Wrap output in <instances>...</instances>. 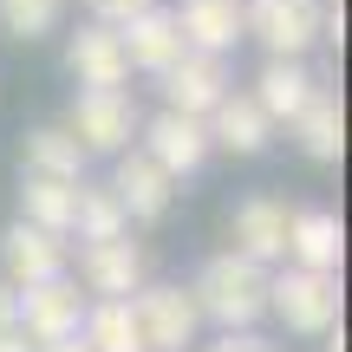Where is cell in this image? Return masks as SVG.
Masks as SVG:
<instances>
[{
	"label": "cell",
	"mask_w": 352,
	"mask_h": 352,
	"mask_svg": "<svg viewBox=\"0 0 352 352\" xmlns=\"http://www.w3.org/2000/svg\"><path fill=\"white\" fill-rule=\"evenodd\" d=\"M189 300H196V314L215 320L222 333H248L254 320L267 314V267L241 261V254H215V261H202Z\"/></svg>",
	"instance_id": "6da1fadb"
},
{
	"label": "cell",
	"mask_w": 352,
	"mask_h": 352,
	"mask_svg": "<svg viewBox=\"0 0 352 352\" xmlns=\"http://www.w3.org/2000/svg\"><path fill=\"white\" fill-rule=\"evenodd\" d=\"M327 7L320 0H248L241 7V33H254L274 59H307V46L320 39Z\"/></svg>",
	"instance_id": "7a4b0ae2"
},
{
	"label": "cell",
	"mask_w": 352,
	"mask_h": 352,
	"mask_svg": "<svg viewBox=\"0 0 352 352\" xmlns=\"http://www.w3.org/2000/svg\"><path fill=\"white\" fill-rule=\"evenodd\" d=\"M267 314H280L287 333H333V320H340V280L287 267L280 280H267Z\"/></svg>",
	"instance_id": "3957f363"
},
{
	"label": "cell",
	"mask_w": 352,
	"mask_h": 352,
	"mask_svg": "<svg viewBox=\"0 0 352 352\" xmlns=\"http://www.w3.org/2000/svg\"><path fill=\"white\" fill-rule=\"evenodd\" d=\"M72 144L78 151H111V157H124L131 151V138H138V98H131V91H78L72 98Z\"/></svg>",
	"instance_id": "277c9868"
},
{
	"label": "cell",
	"mask_w": 352,
	"mask_h": 352,
	"mask_svg": "<svg viewBox=\"0 0 352 352\" xmlns=\"http://www.w3.org/2000/svg\"><path fill=\"white\" fill-rule=\"evenodd\" d=\"M131 320L144 333V352H183L202 327L189 287H138L131 294Z\"/></svg>",
	"instance_id": "5b68a950"
},
{
	"label": "cell",
	"mask_w": 352,
	"mask_h": 352,
	"mask_svg": "<svg viewBox=\"0 0 352 352\" xmlns=\"http://www.w3.org/2000/svg\"><path fill=\"white\" fill-rule=\"evenodd\" d=\"M0 267H7V287L13 294L46 287V280L65 274V241L46 235V228H33V222H13L7 235H0Z\"/></svg>",
	"instance_id": "8992f818"
},
{
	"label": "cell",
	"mask_w": 352,
	"mask_h": 352,
	"mask_svg": "<svg viewBox=\"0 0 352 352\" xmlns=\"http://www.w3.org/2000/svg\"><path fill=\"white\" fill-rule=\"evenodd\" d=\"M78 320H85V294H78V280H65V274L46 280V287H26L20 294V333H26V340H39V346L72 340Z\"/></svg>",
	"instance_id": "52a82bcc"
},
{
	"label": "cell",
	"mask_w": 352,
	"mask_h": 352,
	"mask_svg": "<svg viewBox=\"0 0 352 352\" xmlns=\"http://www.w3.org/2000/svg\"><path fill=\"white\" fill-rule=\"evenodd\" d=\"M72 78L85 91H124V78H131V59H124V39H118V26H98V20H85L72 33Z\"/></svg>",
	"instance_id": "ba28073f"
},
{
	"label": "cell",
	"mask_w": 352,
	"mask_h": 352,
	"mask_svg": "<svg viewBox=\"0 0 352 352\" xmlns=\"http://www.w3.org/2000/svg\"><path fill=\"white\" fill-rule=\"evenodd\" d=\"M164 91H170L176 118H196L202 124V118L228 98V72H222V59H209V52H183V59L164 72Z\"/></svg>",
	"instance_id": "9c48e42d"
},
{
	"label": "cell",
	"mask_w": 352,
	"mask_h": 352,
	"mask_svg": "<svg viewBox=\"0 0 352 352\" xmlns=\"http://www.w3.org/2000/svg\"><path fill=\"white\" fill-rule=\"evenodd\" d=\"M78 280H85L98 300H131V294L144 287L138 241H85V254H78Z\"/></svg>",
	"instance_id": "30bf717a"
},
{
	"label": "cell",
	"mask_w": 352,
	"mask_h": 352,
	"mask_svg": "<svg viewBox=\"0 0 352 352\" xmlns=\"http://www.w3.org/2000/svg\"><path fill=\"white\" fill-rule=\"evenodd\" d=\"M144 157H151V164L176 183V176L202 170V157H209V131H202L196 118L164 111V118H151V124H144Z\"/></svg>",
	"instance_id": "8fae6325"
},
{
	"label": "cell",
	"mask_w": 352,
	"mask_h": 352,
	"mask_svg": "<svg viewBox=\"0 0 352 352\" xmlns=\"http://www.w3.org/2000/svg\"><path fill=\"white\" fill-rule=\"evenodd\" d=\"M340 254H346V228H340V215H333V209L287 215V261L294 267H307V274H333Z\"/></svg>",
	"instance_id": "7c38bea8"
},
{
	"label": "cell",
	"mask_w": 352,
	"mask_h": 352,
	"mask_svg": "<svg viewBox=\"0 0 352 352\" xmlns=\"http://www.w3.org/2000/svg\"><path fill=\"white\" fill-rule=\"evenodd\" d=\"M314 91H320V78L307 72V59H267V72L254 78L248 98L261 104L267 124H294V118L307 111V98H314Z\"/></svg>",
	"instance_id": "4fadbf2b"
},
{
	"label": "cell",
	"mask_w": 352,
	"mask_h": 352,
	"mask_svg": "<svg viewBox=\"0 0 352 352\" xmlns=\"http://www.w3.org/2000/svg\"><path fill=\"white\" fill-rule=\"evenodd\" d=\"M228 254H241V261H254V267L280 261V254H287V209H280L274 196H248L235 209V248Z\"/></svg>",
	"instance_id": "5bb4252c"
},
{
	"label": "cell",
	"mask_w": 352,
	"mask_h": 352,
	"mask_svg": "<svg viewBox=\"0 0 352 352\" xmlns=\"http://www.w3.org/2000/svg\"><path fill=\"white\" fill-rule=\"evenodd\" d=\"M118 39H124V59L138 65V72H157V78L189 52L183 33H176V13H164V7H151V13H138L131 26H118Z\"/></svg>",
	"instance_id": "9a60e30c"
},
{
	"label": "cell",
	"mask_w": 352,
	"mask_h": 352,
	"mask_svg": "<svg viewBox=\"0 0 352 352\" xmlns=\"http://www.w3.org/2000/svg\"><path fill=\"white\" fill-rule=\"evenodd\" d=\"M176 33H183L189 52L222 59L241 39V0H183V7H176Z\"/></svg>",
	"instance_id": "2e32d148"
},
{
	"label": "cell",
	"mask_w": 352,
	"mask_h": 352,
	"mask_svg": "<svg viewBox=\"0 0 352 352\" xmlns=\"http://www.w3.org/2000/svg\"><path fill=\"white\" fill-rule=\"evenodd\" d=\"M111 196L124 202L131 222H157V215L170 209V176L157 170L144 151H124V157H118V183H111Z\"/></svg>",
	"instance_id": "e0dca14e"
},
{
	"label": "cell",
	"mask_w": 352,
	"mask_h": 352,
	"mask_svg": "<svg viewBox=\"0 0 352 352\" xmlns=\"http://www.w3.org/2000/svg\"><path fill=\"white\" fill-rule=\"evenodd\" d=\"M202 131H209V144H228L235 157H254V151H267V131L274 124L261 118V104H254L248 91H228V98L202 118Z\"/></svg>",
	"instance_id": "ac0fdd59"
},
{
	"label": "cell",
	"mask_w": 352,
	"mask_h": 352,
	"mask_svg": "<svg viewBox=\"0 0 352 352\" xmlns=\"http://www.w3.org/2000/svg\"><path fill=\"white\" fill-rule=\"evenodd\" d=\"M294 138H300V151L314 157V164H340V151H346V118H340L333 85H320L314 98H307V111L294 118Z\"/></svg>",
	"instance_id": "d6986e66"
},
{
	"label": "cell",
	"mask_w": 352,
	"mask_h": 352,
	"mask_svg": "<svg viewBox=\"0 0 352 352\" xmlns=\"http://www.w3.org/2000/svg\"><path fill=\"white\" fill-rule=\"evenodd\" d=\"M26 176H52V183H85V151L72 144L65 124L26 131Z\"/></svg>",
	"instance_id": "ffe728a7"
},
{
	"label": "cell",
	"mask_w": 352,
	"mask_h": 352,
	"mask_svg": "<svg viewBox=\"0 0 352 352\" xmlns=\"http://www.w3.org/2000/svg\"><path fill=\"white\" fill-rule=\"evenodd\" d=\"M20 222L46 228V235H72V215H78V183H52V176H26L20 183Z\"/></svg>",
	"instance_id": "44dd1931"
},
{
	"label": "cell",
	"mask_w": 352,
	"mask_h": 352,
	"mask_svg": "<svg viewBox=\"0 0 352 352\" xmlns=\"http://www.w3.org/2000/svg\"><path fill=\"white\" fill-rule=\"evenodd\" d=\"M78 340H85L91 352H144V333H138V320H131V300H98V307H85Z\"/></svg>",
	"instance_id": "7402d4cb"
},
{
	"label": "cell",
	"mask_w": 352,
	"mask_h": 352,
	"mask_svg": "<svg viewBox=\"0 0 352 352\" xmlns=\"http://www.w3.org/2000/svg\"><path fill=\"white\" fill-rule=\"evenodd\" d=\"M72 228H78V241H124L131 215H124V202H118L111 189H85V183H78V215H72Z\"/></svg>",
	"instance_id": "603a6c76"
},
{
	"label": "cell",
	"mask_w": 352,
	"mask_h": 352,
	"mask_svg": "<svg viewBox=\"0 0 352 352\" xmlns=\"http://www.w3.org/2000/svg\"><path fill=\"white\" fill-rule=\"evenodd\" d=\"M59 20H65V0H0V26L20 33V39L59 33Z\"/></svg>",
	"instance_id": "cb8c5ba5"
},
{
	"label": "cell",
	"mask_w": 352,
	"mask_h": 352,
	"mask_svg": "<svg viewBox=\"0 0 352 352\" xmlns=\"http://www.w3.org/2000/svg\"><path fill=\"white\" fill-rule=\"evenodd\" d=\"M85 7H91V20H98V26H131L138 13H151L157 0H85Z\"/></svg>",
	"instance_id": "d4e9b609"
},
{
	"label": "cell",
	"mask_w": 352,
	"mask_h": 352,
	"mask_svg": "<svg viewBox=\"0 0 352 352\" xmlns=\"http://www.w3.org/2000/svg\"><path fill=\"white\" fill-rule=\"evenodd\" d=\"M209 352H274V346H267V340H254V333H222Z\"/></svg>",
	"instance_id": "484cf974"
},
{
	"label": "cell",
	"mask_w": 352,
	"mask_h": 352,
	"mask_svg": "<svg viewBox=\"0 0 352 352\" xmlns=\"http://www.w3.org/2000/svg\"><path fill=\"white\" fill-rule=\"evenodd\" d=\"M13 327H20V294L0 280V333H13Z\"/></svg>",
	"instance_id": "4316f807"
},
{
	"label": "cell",
	"mask_w": 352,
	"mask_h": 352,
	"mask_svg": "<svg viewBox=\"0 0 352 352\" xmlns=\"http://www.w3.org/2000/svg\"><path fill=\"white\" fill-rule=\"evenodd\" d=\"M0 352H33V346H26V333L13 327V333H0Z\"/></svg>",
	"instance_id": "83f0119b"
},
{
	"label": "cell",
	"mask_w": 352,
	"mask_h": 352,
	"mask_svg": "<svg viewBox=\"0 0 352 352\" xmlns=\"http://www.w3.org/2000/svg\"><path fill=\"white\" fill-rule=\"evenodd\" d=\"M39 352H91V346H85V340L72 333V340H52V346H39Z\"/></svg>",
	"instance_id": "f1b7e54d"
},
{
	"label": "cell",
	"mask_w": 352,
	"mask_h": 352,
	"mask_svg": "<svg viewBox=\"0 0 352 352\" xmlns=\"http://www.w3.org/2000/svg\"><path fill=\"white\" fill-rule=\"evenodd\" d=\"M333 7H340V0H333Z\"/></svg>",
	"instance_id": "f546056e"
}]
</instances>
